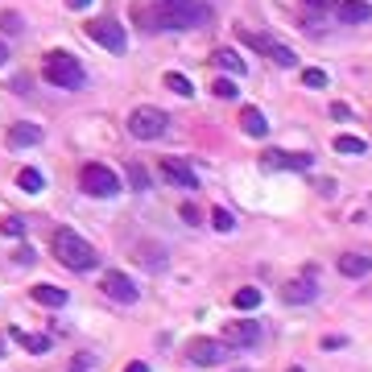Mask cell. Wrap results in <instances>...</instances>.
I'll return each instance as SVG.
<instances>
[{"label": "cell", "instance_id": "28", "mask_svg": "<svg viewBox=\"0 0 372 372\" xmlns=\"http://www.w3.org/2000/svg\"><path fill=\"white\" fill-rule=\"evenodd\" d=\"M211 228H215V232H232L236 220L228 215V211H211Z\"/></svg>", "mask_w": 372, "mask_h": 372}, {"label": "cell", "instance_id": "21", "mask_svg": "<svg viewBox=\"0 0 372 372\" xmlns=\"http://www.w3.org/2000/svg\"><path fill=\"white\" fill-rule=\"evenodd\" d=\"M232 302L240 310H257V306H261V289H252V285H248V289H236Z\"/></svg>", "mask_w": 372, "mask_h": 372}, {"label": "cell", "instance_id": "15", "mask_svg": "<svg viewBox=\"0 0 372 372\" xmlns=\"http://www.w3.org/2000/svg\"><path fill=\"white\" fill-rule=\"evenodd\" d=\"M240 129H244L248 137H265V133H269V120H265L261 108H244V112H240Z\"/></svg>", "mask_w": 372, "mask_h": 372}, {"label": "cell", "instance_id": "8", "mask_svg": "<svg viewBox=\"0 0 372 372\" xmlns=\"http://www.w3.org/2000/svg\"><path fill=\"white\" fill-rule=\"evenodd\" d=\"M186 356H190L199 369H211V364H220V360L228 356V348H224L220 339H190V343H186Z\"/></svg>", "mask_w": 372, "mask_h": 372}, {"label": "cell", "instance_id": "34", "mask_svg": "<svg viewBox=\"0 0 372 372\" xmlns=\"http://www.w3.org/2000/svg\"><path fill=\"white\" fill-rule=\"evenodd\" d=\"M310 8H339V0H306Z\"/></svg>", "mask_w": 372, "mask_h": 372}, {"label": "cell", "instance_id": "37", "mask_svg": "<svg viewBox=\"0 0 372 372\" xmlns=\"http://www.w3.org/2000/svg\"><path fill=\"white\" fill-rule=\"evenodd\" d=\"M124 372H149V364H141V360H137V364H129Z\"/></svg>", "mask_w": 372, "mask_h": 372}, {"label": "cell", "instance_id": "36", "mask_svg": "<svg viewBox=\"0 0 372 372\" xmlns=\"http://www.w3.org/2000/svg\"><path fill=\"white\" fill-rule=\"evenodd\" d=\"M92 0H66V8H87Z\"/></svg>", "mask_w": 372, "mask_h": 372}, {"label": "cell", "instance_id": "3", "mask_svg": "<svg viewBox=\"0 0 372 372\" xmlns=\"http://www.w3.org/2000/svg\"><path fill=\"white\" fill-rule=\"evenodd\" d=\"M46 79L54 87H79L83 83V66H79V58L75 54H66V50H50L46 54Z\"/></svg>", "mask_w": 372, "mask_h": 372}, {"label": "cell", "instance_id": "23", "mask_svg": "<svg viewBox=\"0 0 372 372\" xmlns=\"http://www.w3.org/2000/svg\"><path fill=\"white\" fill-rule=\"evenodd\" d=\"M166 87H170V92L174 95H183V99H190V79H186V75H178V71H170V75H166Z\"/></svg>", "mask_w": 372, "mask_h": 372}, {"label": "cell", "instance_id": "1", "mask_svg": "<svg viewBox=\"0 0 372 372\" xmlns=\"http://www.w3.org/2000/svg\"><path fill=\"white\" fill-rule=\"evenodd\" d=\"M149 29H190L207 21V8L199 0H149Z\"/></svg>", "mask_w": 372, "mask_h": 372}, {"label": "cell", "instance_id": "29", "mask_svg": "<svg viewBox=\"0 0 372 372\" xmlns=\"http://www.w3.org/2000/svg\"><path fill=\"white\" fill-rule=\"evenodd\" d=\"M302 83H306V87H327V71H319V66L302 71Z\"/></svg>", "mask_w": 372, "mask_h": 372}, {"label": "cell", "instance_id": "24", "mask_svg": "<svg viewBox=\"0 0 372 372\" xmlns=\"http://www.w3.org/2000/svg\"><path fill=\"white\" fill-rule=\"evenodd\" d=\"M364 149H369V145H364L360 137H348V133L335 137V153H364Z\"/></svg>", "mask_w": 372, "mask_h": 372}, {"label": "cell", "instance_id": "31", "mask_svg": "<svg viewBox=\"0 0 372 372\" xmlns=\"http://www.w3.org/2000/svg\"><path fill=\"white\" fill-rule=\"evenodd\" d=\"M0 29L4 34H21V17L17 13H0Z\"/></svg>", "mask_w": 372, "mask_h": 372}, {"label": "cell", "instance_id": "19", "mask_svg": "<svg viewBox=\"0 0 372 372\" xmlns=\"http://www.w3.org/2000/svg\"><path fill=\"white\" fill-rule=\"evenodd\" d=\"M17 186H21V190H25V194H38V190H42V186H46V178H42V174H38V170H34V166H25V170H21V174H17Z\"/></svg>", "mask_w": 372, "mask_h": 372}, {"label": "cell", "instance_id": "25", "mask_svg": "<svg viewBox=\"0 0 372 372\" xmlns=\"http://www.w3.org/2000/svg\"><path fill=\"white\" fill-rule=\"evenodd\" d=\"M269 58H273V62H278V66H285V71H289V66H298V54H294V50L289 46H273V54H269Z\"/></svg>", "mask_w": 372, "mask_h": 372}, {"label": "cell", "instance_id": "10", "mask_svg": "<svg viewBox=\"0 0 372 372\" xmlns=\"http://www.w3.org/2000/svg\"><path fill=\"white\" fill-rule=\"evenodd\" d=\"M315 294H319V285H315V269H306V278L285 281V285H281V298H285V302H294V306L315 302Z\"/></svg>", "mask_w": 372, "mask_h": 372}, {"label": "cell", "instance_id": "26", "mask_svg": "<svg viewBox=\"0 0 372 372\" xmlns=\"http://www.w3.org/2000/svg\"><path fill=\"white\" fill-rule=\"evenodd\" d=\"M129 183H133V190H145L149 186V174H145L141 162H129Z\"/></svg>", "mask_w": 372, "mask_h": 372}, {"label": "cell", "instance_id": "40", "mask_svg": "<svg viewBox=\"0 0 372 372\" xmlns=\"http://www.w3.org/2000/svg\"><path fill=\"white\" fill-rule=\"evenodd\" d=\"M236 372H248V369H236Z\"/></svg>", "mask_w": 372, "mask_h": 372}, {"label": "cell", "instance_id": "38", "mask_svg": "<svg viewBox=\"0 0 372 372\" xmlns=\"http://www.w3.org/2000/svg\"><path fill=\"white\" fill-rule=\"evenodd\" d=\"M4 58H8V46H4V42H0V66H4Z\"/></svg>", "mask_w": 372, "mask_h": 372}, {"label": "cell", "instance_id": "12", "mask_svg": "<svg viewBox=\"0 0 372 372\" xmlns=\"http://www.w3.org/2000/svg\"><path fill=\"white\" fill-rule=\"evenodd\" d=\"M162 174L174 186H183V190H199V178L190 174V166H183L178 157H166V162H162Z\"/></svg>", "mask_w": 372, "mask_h": 372}, {"label": "cell", "instance_id": "7", "mask_svg": "<svg viewBox=\"0 0 372 372\" xmlns=\"http://www.w3.org/2000/svg\"><path fill=\"white\" fill-rule=\"evenodd\" d=\"M261 339V323H252V319H236V323H224V348H252Z\"/></svg>", "mask_w": 372, "mask_h": 372}, {"label": "cell", "instance_id": "33", "mask_svg": "<svg viewBox=\"0 0 372 372\" xmlns=\"http://www.w3.org/2000/svg\"><path fill=\"white\" fill-rule=\"evenodd\" d=\"M331 116H335V120H348V116H352V108H348V103H331Z\"/></svg>", "mask_w": 372, "mask_h": 372}, {"label": "cell", "instance_id": "30", "mask_svg": "<svg viewBox=\"0 0 372 372\" xmlns=\"http://www.w3.org/2000/svg\"><path fill=\"white\" fill-rule=\"evenodd\" d=\"M0 228H4V236H21V232H25V220H21V215H4V224H0Z\"/></svg>", "mask_w": 372, "mask_h": 372}, {"label": "cell", "instance_id": "22", "mask_svg": "<svg viewBox=\"0 0 372 372\" xmlns=\"http://www.w3.org/2000/svg\"><path fill=\"white\" fill-rule=\"evenodd\" d=\"M13 335H17V343H21V348H29V352H50L46 335H25V331H13Z\"/></svg>", "mask_w": 372, "mask_h": 372}, {"label": "cell", "instance_id": "13", "mask_svg": "<svg viewBox=\"0 0 372 372\" xmlns=\"http://www.w3.org/2000/svg\"><path fill=\"white\" fill-rule=\"evenodd\" d=\"M339 21L343 25H360V21H372V4H364V0H339Z\"/></svg>", "mask_w": 372, "mask_h": 372}, {"label": "cell", "instance_id": "11", "mask_svg": "<svg viewBox=\"0 0 372 372\" xmlns=\"http://www.w3.org/2000/svg\"><path fill=\"white\" fill-rule=\"evenodd\" d=\"M103 294L112 298V302H137L141 289L133 285V278H124V273H108L103 278Z\"/></svg>", "mask_w": 372, "mask_h": 372}, {"label": "cell", "instance_id": "5", "mask_svg": "<svg viewBox=\"0 0 372 372\" xmlns=\"http://www.w3.org/2000/svg\"><path fill=\"white\" fill-rule=\"evenodd\" d=\"M79 186H83L92 199H108V194H116V190H120V178H116V170H108V166L92 162V166H83V170H79Z\"/></svg>", "mask_w": 372, "mask_h": 372}, {"label": "cell", "instance_id": "32", "mask_svg": "<svg viewBox=\"0 0 372 372\" xmlns=\"http://www.w3.org/2000/svg\"><path fill=\"white\" fill-rule=\"evenodd\" d=\"M13 261H17L21 269H29V265H34L38 257H34V248H17V252H13Z\"/></svg>", "mask_w": 372, "mask_h": 372}, {"label": "cell", "instance_id": "16", "mask_svg": "<svg viewBox=\"0 0 372 372\" xmlns=\"http://www.w3.org/2000/svg\"><path fill=\"white\" fill-rule=\"evenodd\" d=\"M38 141H42V124H13V133H8V145L13 149H29Z\"/></svg>", "mask_w": 372, "mask_h": 372}, {"label": "cell", "instance_id": "6", "mask_svg": "<svg viewBox=\"0 0 372 372\" xmlns=\"http://www.w3.org/2000/svg\"><path fill=\"white\" fill-rule=\"evenodd\" d=\"M87 34H92L95 42L103 50H112V54H124L129 50V38H124V29L116 25V21H108V17H99V21H87Z\"/></svg>", "mask_w": 372, "mask_h": 372}, {"label": "cell", "instance_id": "20", "mask_svg": "<svg viewBox=\"0 0 372 372\" xmlns=\"http://www.w3.org/2000/svg\"><path fill=\"white\" fill-rule=\"evenodd\" d=\"M240 42H244L248 50H261V54H273V46H278L273 38H265V34H248V29H240Z\"/></svg>", "mask_w": 372, "mask_h": 372}, {"label": "cell", "instance_id": "17", "mask_svg": "<svg viewBox=\"0 0 372 372\" xmlns=\"http://www.w3.org/2000/svg\"><path fill=\"white\" fill-rule=\"evenodd\" d=\"M34 298L42 302V306H66V289H58V285H50V281H42V285H34Z\"/></svg>", "mask_w": 372, "mask_h": 372}, {"label": "cell", "instance_id": "18", "mask_svg": "<svg viewBox=\"0 0 372 372\" xmlns=\"http://www.w3.org/2000/svg\"><path fill=\"white\" fill-rule=\"evenodd\" d=\"M215 66L228 71V75H244V58L236 50H215Z\"/></svg>", "mask_w": 372, "mask_h": 372}, {"label": "cell", "instance_id": "35", "mask_svg": "<svg viewBox=\"0 0 372 372\" xmlns=\"http://www.w3.org/2000/svg\"><path fill=\"white\" fill-rule=\"evenodd\" d=\"M183 220H186V224H194V220H199V207H190V203H186V207H183Z\"/></svg>", "mask_w": 372, "mask_h": 372}, {"label": "cell", "instance_id": "39", "mask_svg": "<svg viewBox=\"0 0 372 372\" xmlns=\"http://www.w3.org/2000/svg\"><path fill=\"white\" fill-rule=\"evenodd\" d=\"M289 372H306V369H289Z\"/></svg>", "mask_w": 372, "mask_h": 372}, {"label": "cell", "instance_id": "9", "mask_svg": "<svg viewBox=\"0 0 372 372\" xmlns=\"http://www.w3.org/2000/svg\"><path fill=\"white\" fill-rule=\"evenodd\" d=\"M261 166L265 170H310L315 162H310V153H281V149H269V153H261Z\"/></svg>", "mask_w": 372, "mask_h": 372}, {"label": "cell", "instance_id": "4", "mask_svg": "<svg viewBox=\"0 0 372 372\" xmlns=\"http://www.w3.org/2000/svg\"><path fill=\"white\" fill-rule=\"evenodd\" d=\"M166 129H170V116L162 112V108H137L133 116H129V133L137 141H157V137H166Z\"/></svg>", "mask_w": 372, "mask_h": 372}, {"label": "cell", "instance_id": "2", "mask_svg": "<svg viewBox=\"0 0 372 372\" xmlns=\"http://www.w3.org/2000/svg\"><path fill=\"white\" fill-rule=\"evenodd\" d=\"M54 257H58L66 269H75V273H87V269L99 265L95 248L79 232H71V228H58V232H54Z\"/></svg>", "mask_w": 372, "mask_h": 372}, {"label": "cell", "instance_id": "27", "mask_svg": "<svg viewBox=\"0 0 372 372\" xmlns=\"http://www.w3.org/2000/svg\"><path fill=\"white\" fill-rule=\"evenodd\" d=\"M211 95H220V99H236V83H232V79H211Z\"/></svg>", "mask_w": 372, "mask_h": 372}, {"label": "cell", "instance_id": "14", "mask_svg": "<svg viewBox=\"0 0 372 372\" xmlns=\"http://www.w3.org/2000/svg\"><path fill=\"white\" fill-rule=\"evenodd\" d=\"M339 273H343V278H369L372 273V257H364V252H348V257H339Z\"/></svg>", "mask_w": 372, "mask_h": 372}]
</instances>
